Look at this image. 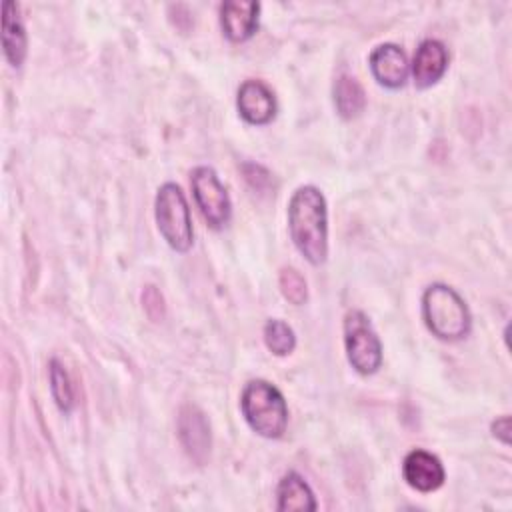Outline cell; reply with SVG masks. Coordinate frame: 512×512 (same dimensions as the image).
<instances>
[{"mask_svg": "<svg viewBox=\"0 0 512 512\" xmlns=\"http://www.w3.org/2000/svg\"><path fill=\"white\" fill-rule=\"evenodd\" d=\"M288 228L294 246L310 264H320L328 254L326 200L314 186H300L288 204Z\"/></svg>", "mask_w": 512, "mask_h": 512, "instance_id": "6da1fadb", "label": "cell"}, {"mask_svg": "<svg viewBox=\"0 0 512 512\" xmlns=\"http://www.w3.org/2000/svg\"><path fill=\"white\" fill-rule=\"evenodd\" d=\"M238 110L250 124H266L276 114L272 90L260 80H246L238 88Z\"/></svg>", "mask_w": 512, "mask_h": 512, "instance_id": "30bf717a", "label": "cell"}, {"mask_svg": "<svg viewBox=\"0 0 512 512\" xmlns=\"http://www.w3.org/2000/svg\"><path fill=\"white\" fill-rule=\"evenodd\" d=\"M248 426L264 438H280L288 424V406L282 392L266 380H250L240 396Z\"/></svg>", "mask_w": 512, "mask_h": 512, "instance_id": "7a4b0ae2", "label": "cell"}, {"mask_svg": "<svg viewBox=\"0 0 512 512\" xmlns=\"http://www.w3.org/2000/svg\"><path fill=\"white\" fill-rule=\"evenodd\" d=\"M280 290L284 294V298L296 306L304 304L308 298V288H306V280L302 278V274L294 268H282L280 272Z\"/></svg>", "mask_w": 512, "mask_h": 512, "instance_id": "ac0fdd59", "label": "cell"}, {"mask_svg": "<svg viewBox=\"0 0 512 512\" xmlns=\"http://www.w3.org/2000/svg\"><path fill=\"white\" fill-rule=\"evenodd\" d=\"M260 4L252 0H228L220 6V22L224 34L232 42L248 40L258 28Z\"/></svg>", "mask_w": 512, "mask_h": 512, "instance_id": "9c48e42d", "label": "cell"}, {"mask_svg": "<svg viewBox=\"0 0 512 512\" xmlns=\"http://www.w3.org/2000/svg\"><path fill=\"white\" fill-rule=\"evenodd\" d=\"M48 372H50V390H52V396H54L58 408L62 412H70L74 408V388H72L68 372L56 358L50 360Z\"/></svg>", "mask_w": 512, "mask_h": 512, "instance_id": "2e32d148", "label": "cell"}, {"mask_svg": "<svg viewBox=\"0 0 512 512\" xmlns=\"http://www.w3.org/2000/svg\"><path fill=\"white\" fill-rule=\"evenodd\" d=\"M264 342L268 350L276 356H286L296 346V336L292 328L282 320H268L264 326Z\"/></svg>", "mask_w": 512, "mask_h": 512, "instance_id": "e0dca14e", "label": "cell"}, {"mask_svg": "<svg viewBox=\"0 0 512 512\" xmlns=\"http://www.w3.org/2000/svg\"><path fill=\"white\" fill-rule=\"evenodd\" d=\"M334 104L342 118L358 116L366 106V94L360 82L350 74H340L334 84Z\"/></svg>", "mask_w": 512, "mask_h": 512, "instance_id": "9a60e30c", "label": "cell"}, {"mask_svg": "<svg viewBox=\"0 0 512 512\" xmlns=\"http://www.w3.org/2000/svg\"><path fill=\"white\" fill-rule=\"evenodd\" d=\"M242 172H244L246 182H248L252 188H256V190H266V188L270 186V182H272L270 172H268L264 166H260V164L246 162V164H242Z\"/></svg>", "mask_w": 512, "mask_h": 512, "instance_id": "ffe728a7", "label": "cell"}, {"mask_svg": "<svg viewBox=\"0 0 512 512\" xmlns=\"http://www.w3.org/2000/svg\"><path fill=\"white\" fill-rule=\"evenodd\" d=\"M492 434H494L498 440H502L504 444H508V442H510V418H508V416H502V418L494 420V422H492Z\"/></svg>", "mask_w": 512, "mask_h": 512, "instance_id": "44dd1931", "label": "cell"}, {"mask_svg": "<svg viewBox=\"0 0 512 512\" xmlns=\"http://www.w3.org/2000/svg\"><path fill=\"white\" fill-rule=\"evenodd\" d=\"M178 438L186 450V454L196 462L204 464L210 456L212 436L210 424L204 412L194 404H184L178 412Z\"/></svg>", "mask_w": 512, "mask_h": 512, "instance_id": "52a82bcc", "label": "cell"}, {"mask_svg": "<svg viewBox=\"0 0 512 512\" xmlns=\"http://www.w3.org/2000/svg\"><path fill=\"white\" fill-rule=\"evenodd\" d=\"M156 222L164 240L176 252H186L192 246V218L186 204V198L174 182H166L158 188L156 194Z\"/></svg>", "mask_w": 512, "mask_h": 512, "instance_id": "277c9868", "label": "cell"}, {"mask_svg": "<svg viewBox=\"0 0 512 512\" xmlns=\"http://www.w3.org/2000/svg\"><path fill=\"white\" fill-rule=\"evenodd\" d=\"M276 510L280 512H294V510H304L312 512L316 510V500L310 490V486L304 482V478L296 472H288L282 476L276 488Z\"/></svg>", "mask_w": 512, "mask_h": 512, "instance_id": "4fadbf2b", "label": "cell"}, {"mask_svg": "<svg viewBox=\"0 0 512 512\" xmlns=\"http://www.w3.org/2000/svg\"><path fill=\"white\" fill-rule=\"evenodd\" d=\"M402 474L410 488L418 492L438 490L444 482V466L440 460L426 450H412L402 462Z\"/></svg>", "mask_w": 512, "mask_h": 512, "instance_id": "ba28073f", "label": "cell"}, {"mask_svg": "<svg viewBox=\"0 0 512 512\" xmlns=\"http://www.w3.org/2000/svg\"><path fill=\"white\" fill-rule=\"evenodd\" d=\"M422 316L428 330L442 340H460L470 332V312L462 296L446 286L432 284L422 296Z\"/></svg>", "mask_w": 512, "mask_h": 512, "instance_id": "3957f363", "label": "cell"}, {"mask_svg": "<svg viewBox=\"0 0 512 512\" xmlns=\"http://www.w3.org/2000/svg\"><path fill=\"white\" fill-rule=\"evenodd\" d=\"M446 66H448V52L444 44L432 38L424 40L414 54V64H412L414 84L418 88H428L436 84L446 72Z\"/></svg>", "mask_w": 512, "mask_h": 512, "instance_id": "7c38bea8", "label": "cell"}, {"mask_svg": "<svg viewBox=\"0 0 512 512\" xmlns=\"http://www.w3.org/2000/svg\"><path fill=\"white\" fill-rule=\"evenodd\" d=\"M142 306H144V312L148 314L150 320L158 322V320L164 318L166 306H164V298H162V294L156 286L150 284L142 290Z\"/></svg>", "mask_w": 512, "mask_h": 512, "instance_id": "d6986e66", "label": "cell"}, {"mask_svg": "<svg viewBox=\"0 0 512 512\" xmlns=\"http://www.w3.org/2000/svg\"><path fill=\"white\" fill-rule=\"evenodd\" d=\"M2 46L8 62L18 68L26 56V32L18 18V6L10 0L2 8Z\"/></svg>", "mask_w": 512, "mask_h": 512, "instance_id": "5bb4252c", "label": "cell"}, {"mask_svg": "<svg viewBox=\"0 0 512 512\" xmlns=\"http://www.w3.org/2000/svg\"><path fill=\"white\" fill-rule=\"evenodd\" d=\"M344 346L352 368L360 374H374L382 364V346L360 310H350L344 318Z\"/></svg>", "mask_w": 512, "mask_h": 512, "instance_id": "5b68a950", "label": "cell"}, {"mask_svg": "<svg viewBox=\"0 0 512 512\" xmlns=\"http://www.w3.org/2000/svg\"><path fill=\"white\" fill-rule=\"evenodd\" d=\"M370 70L382 86H402L408 78V60L404 50L390 42L376 46L370 54Z\"/></svg>", "mask_w": 512, "mask_h": 512, "instance_id": "8fae6325", "label": "cell"}, {"mask_svg": "<svg viewBox=\"0 0 512 512\" xmlns=\"http://www.w3.org/2000/svg\"><path fill=\"white\" fill-rule=\"evenodd\" d=\"M192 192L196 198V204L204 216V220L212 228H222L232 212L228 192L224 184L218 180L216 172L208 166H198L192 172Z\"/></svg>", "mask_w": 512, "mask_h": 512, "instance_id": "8992f818", "label": "cell"}]
</instances>
